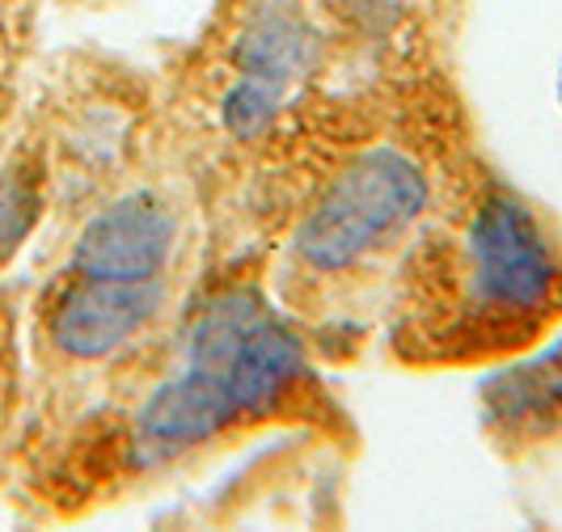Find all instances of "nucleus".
<instances>
[{
  "label": "nucleus",
  "mask_w": 562,
  "mask_h": 532,
  "mask_svg": "<svg viewBox=\"0 0 562 532\" xmlns=\"http://www.w3.org/2000/svg\"><path fill=\"white\" fill-rule=\"evenodd\" d=\"M562 308V258L533 212L507 191H486L461 225L427 250V301L411 317L423 355H499Z\"/></svg>",
  "instance_id": "f257e3e1"
},
{
  "label": "nucleus",
  "mask_w": 562,
  "mask_h": 532,
  "mask_svg": "<svg viewBox=\"0 0 562 532\" xmlns=\"http://www.w3.org/2000/svg\"><path fill=\"white\" fill-rule=\"evenodd\" d=\"M301 372V347L250 292H225L203 308L178 364L140 406L148 449H195L241 419L267 415Z\"/></svg>",
  "instance_id": "f03ea898"
},
{
  "label": "nucleus",
  "mask_w": 562,
  "mask_h": 532,
  "mask_svg": "<svg viewBox=\"0 0 562 532\" xmlns=\"http://www.w3.org/2000/svg\"><path fill=\"white\" fill-rule=\"evenodd\" d=\"M427 207V178L402 148H368L326 186L296 233V258L335 275L381 250Z\"/></svg>",
  "instance_id": "7ed1b4c3"
},
{
  "label": "nucleus",
  "mask_w": 562,
  "mask_h": 532,
  "mask_svg": "<svg viewBox=\"0 0 562 532\" xmlns=\"http://www.w3.org/2000/svg\"><path fill=\"white\" fill-rule=\"evenodd\" d=\"M310 34L305 22L283 9L267 4L250 30L237 43V81L225 98V123L237 136L258 132L271 114L280 111L288 84L310 68Z\"/></svg>",
  "instance_id": "20e7f679"
},
{
  "label": "nucleus",
  "mask_w": 562,
  "mask_h": 532,
  "mask_svg": "<svg viewBox=\"0 0 562 532\" xmlns=\"http://www.w3.org/2000/svg\"><path fill=\"white\" fill-rule=\"evenodd\" d=\"M173 246V216L153 195H127L85 228L81 280H157Z\"/></svg>",
  "instance_id": "39448f33"
},
{
  "label": "nucleus",
  "mask_w": 562,
  "mask_h": 532,
  "mask_svg": "<svg viewBox=\"0 0 562 532\" xmlns=\"http://www.w3.org/2000/svg\"><path fill=\"white\" fill-rule=\"evenodd\" d=\"M157 308V280H81L56 313L59 351L77 360H102L140 335Z\"/></svg>",
  "instance_id": "423d86ee"
}]
</instances>
